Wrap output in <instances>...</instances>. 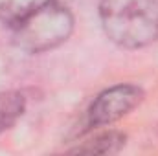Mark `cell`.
Instances as JSON below:
<instances>
[{"instance_id":"obj_3","label":"cell","mask_w":158,"mask_h":156,"mask_svg":"<svg viewBox=\"0 0 158 156\" xmlns=\"http://www.w3.org/2000/svg\"><path fill=\"white\" fill-rule=\"evenodd\" d=\"M143 99V90L136 84L121 83L99 92L86 110V127L98 129L110 125L134 110Z\"/></svg>"},{"instance_id":"obj_2","label":"cell","mask_w":158,"mask_h":156,"mask_svg":"<svg viewBox=\"0 0 158 156\" xmlns=\"http://www.w3.org/2000/svg\"><path fill=\"white\" fill-rule=\"evenodd\" d=\"M72 31L74 17L70 9L52 0L13 26V42L22 51L42 53L66 42Z\"/></svg>"},{"instance_id":"obj_6","label":"cell","mask_w":158,"mask_h":156,"mask_svg":"<svg viewBox=\"0 0 158 156\" xmlns=\"http://www.w3.org/2000/svg\"><path fill=\"white\" fill-rule=\"evenodd\" d=\"M52 0H0V20L11 28Z\"/></svg>"},{"instance_id":"obj_1","label":"cell","mask_w":158,"mask_h":156,"mask_svg":"<svg viewBox=\"0 0 158 156\" xmlns=\"http://www.w3.org/2000/svg\"><path fill=\"white\" fill-rule=\"evenodd\" d=\"M103 31L114 44L138 50L158 39V0H101Z\"/></svg>"},{"instance_id":"obj_4","label":"cell","mask_w":158,"mask_h":156,"mask_svg":"<svg viewBox=\"0 0 158 156\" xmlns=\"http://www.w3.org/2000/svg\"><path fill=\"white\" fill-rule=\"evenodd\" d=\"M127 136L119 130H109V132H101L96 134L94 138H90L88 142H83L81 145L74 147L70 153L74 154H116L125 147Z\"/></svg>"},{"instance_id":"obj_5","label":"cell","mask_w":158,"mask_h":156,"mask_svg":"<svg viewBox=\"0 0 158 156\" xmlns=\"http://www.w3.org/2000/svg\"><path fill=\"white\" fill-rule=\"evenodd\" d=\"M26 110V97L17 90L0 92V134L9 130Z\"/></svg>"}]
</instances>
